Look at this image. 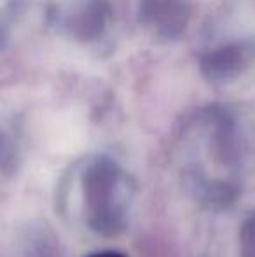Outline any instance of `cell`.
I'll list each match as a JSON object with an SVG mask.
<instances>
[{
    "label": "cell",
    "instance_id": "obj_1",
    "mask_svg": "<svg viewBox=\"0 0 255 257\" xmlns=\"http://www.w3.org/2000/svg\"><path fill=\"white\" fill-rule=\"evenodd\" d=\"M86 222L103 236L121 233L126 224V177L110 158H96L82 175Z\"/></svg>",
    "mask_w": 255,
    "mask_h": 257
},
{
    "label": "cell",
    "instance_id": "obj_2",
    "mask_svg": "<svg viewBox=\"0 0 255 257\" xmlns=\"http://www.w3.org/2000/svg\"><path fill=\"white\" fill-rule=\"evenodd\" d=\"M239 257H255V212L243 220L239 229Z\"/></svg>",
    "mask_w": 255,
    "mask_h": 257
},
{
    "label": "cell",
    "instance_id": "obj_3",
    "mask_svg": "<svg viewBox=\"0 0 255 257\" xmlns=\"http://www.w3.org/2000/svg\"><path fill=\"white\" fill-rule=\"evenodd\" d=\"M13 158H14V154H13V147H11L9 139H7L2 130H0V170L9 168L11 163H13Z\"/></svg>",
    "mask_w": 255,
    "mask_h": 257
},
{
    "label": "cell",
    "instance_id": "obj_4",
    "mask_svg": "<svg viewBox=\"0 0 255 257\" xmlns=\"http://www.w3.org/2000/svg\"><path fill=\"white\" fill-rule=\"evenodd\" d=\"M86 257H126L121 252H116V250H98V252H91Z\"/></svg>",
    "mask_w": 255,
    "mask_h": 257
}]
</instances>
